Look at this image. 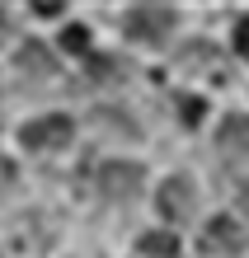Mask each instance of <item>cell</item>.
<instances>
[{
    "mask_svg": "<svg viewBox=\"0 0 249 258\" xmlns=\"http://www.w3.org/2000/svg\"><path fill=\"white\" fill-rule=\"evenodd\" d=\"M141 178H146L141 164H132V160H108V164H99L94 188H99V197H108V202H132V197L141 192Z\"/></svg>",
    "mask_w": 249,
    "mask_h": 258,
    "instance_id": "6da1fadb",
    "label": "cell"
},
{
    "mask_svg": "<svg viewBox=\"0 0 249 258\" xmlns=\"http://www.w3.org/2000/svg\"><path fill=\"white\" fill-rule=\"evenodd\" d=\"M174 24H179L174 5H132L127 10V38H136V42H160L174 33Z\"/></svg>",
    "mask_w": 249,
    "mask_h": 258,
    "instance_id": "7a4b0ae2",
    "label": "cell"
},
{
    "mask_svg": "<svg viewBox=\"0 0 249 258\" xmlns=\"http://www.w3.org/2000/svg\"><path fill=\"white\" fill-rule=\"evenodd\" d=\"M71 117H61V113H52V117H33L24 132H19V141L28 146V150H61V146H71Z\"/></svg>",
    "mask_w": 249,
    "mask_h": 258,
    "instance_id": "3957f363",
    "label": "cell"
},
{
    "mask_svg": "<svg viewBox=\"0 0 249 258\" xmlns=\"http://www.w3.org/2000/svg\"><path fill=\"white\" fill-rule=\"evenodd\" d=\"M193 207H197V192H193V178H188V174H174V178H165V183H160V211H165L174 225L188 221Z\"/></svg>",
    "mask_w": 249,
    "mask_h": 258,
    "instance_id": "277c9868",
    "label": "cell"
},
{
    "mask_svg": "<svg viewBox=\"0 0 249 258\" xmlns=\"http://www.w3.org/2000/svg\"><path fill=\"white\" fill-rule=\"evenodd\" d=\"M240 244H244V235H240V225L230 216H212V225L202 230V249H207V253L230 258V253H240Z\"/></svg>",
    "mask_w": 249,
    "mask_h": 258,
    "instance_id": "5b68a950",
    "label": "cell"
},
{
    "mask_svg": "<svg viewBox=\"0 0 249 258\" xmlns=\"http://www.w3.org/2000/svg\"><path fill=\"white\" fill-rule=\"evenodd\" d=\"M216 146H221L226 160H249V117L244 113H230L221 132H216Z\"/></svg>",
    "mask_w": 249,
    "mask_h": 258,
    "instance_id": "8992f818",
    "label": "cell"
},
{
    "mask_svg": "<svg viewBox=\"0 0 249 258\" xmlns=\"http://www.w3.org/2000/svg\"><path fill=\"white\" fill-rule=\"evenodd\" d=\"M14 66H19L24 80H52V75H57V61L47 56V47H42V42H24L19 56H14Z\"/></svg>",
    "mask_w": 249,
    "mask_h": 258,
    "instance_id": "52a82bcc",
    "label": "cell"
},
{
    "mask_svg": "<svg viewBox=\"0 0 249 258\" xmlns=\"http://www.w3.org/2000/svg\"><path fill=\"white\" fill-rule=\"evenodd\" d=\"M141 249L146 258H179V239L174 235H165V230H151V235H141Z\"/></svg>",
    "mask_w": 249,
    "mask_h": 258,
    "instance_id": "ba28073f",
    "label": "cell"
},
{
    "mask_svg": "<svg viewBox=\"0 0 249 258\" xmlns=\"http://www.w3.org/2000/svg\"><path fill=\"white\" fill-rule=\"evenodd\" d=\"M94 127H108V136H122V141H132L136 136V122L122 113H108V108H94Z\"/></svg>",
    "mask_w": 249,
    "mask_h": 258,
    "instance_id": "9c48e42d",
    "label": "cell"
},
{
    "mask_svg": "<svg viewBox=\"0 0 249 258\" xmlns=\"http://www.w3.org/2000/svg\"><path fill=\"white\" fill-rule=\"evenodd\" d=\"M61 47H66V52H85L89 47V33H85L80 24H71L66 33H61Z\"/></svg>",
    "mask_w": 249,
    "mask_h": 258,
    "instance_id": "30bf717a",
    "label": "cell"
},
{
    "mask_svg": "<svg viewBox=\"0 0 249 258\" xmlns=\"http://www.w3.org/2000/svg\"><path fill=\"white\" fill-rule=\"evenodd\" d=\"M235 52L244 56V61H249V14H244V19L235 24Z\"/></svg>",
    "mask_w": 249,
    "mask_h": 258,
    "instance_id": "8fae6325",
    "label": "cell"
},
{
    "mask_svg": "<svg viewBox=\"0 0 249 258\" xmlns=\"http://www.w3.org/2000/svg\"><path fill=\"white\" fill-rule=\"evenodd\" d=\"M14 178H19V174H14V164H10L5 155H0V197H5V192L14 188Z\"/></svg>",
    "mask_w": 249,
    "mask_h": 258,
    "instance_id": "7c38bea8",
    "label": "cell"
},
{
    "mask_svg": "<svg viewBox=\"0 0 249 258\" xmlns=\"http://www.w3.org/2000/svg\"><path fill=\"white\" fill-rule=\"evenodd\" d=\"M183 117H188V122H197V117H202V103L188 99V103H183Z\"/></svg>",
    "mask_w": 249,
    "mask_h": 258,
    "instance_id": "4fadbf2b",
    "label": "cell"
},
{
    "mask_svg": "<svg viewBox=\"0 0 249 258\" xmlns=\"http://www.w3.org/2000/svg\"><path fill=\"white\" fill-rule=\"evenodd\" d=\"M240 211H244V216H249V183L240 188Z\"/></svg>",
    "mask_w": 249,
    "mask_h": 258,
    "instance_id": "5bb4252c",
    "label": "cell"
},
{
    "mask_svg": "<svg viewBox=\"0 0 249 258\" xmlns=\"http://www.w3.org/2000/svg\"><path fill=\"white\" fill-rule=\"evenodd\" d=\"M0 28H5V10H0Z\"/></svg>",
    "mask_w": 249,
    "mask_h": 258,
    "instance_id": "9a60e30c",
    "label": "cell"
}]
</instances>
